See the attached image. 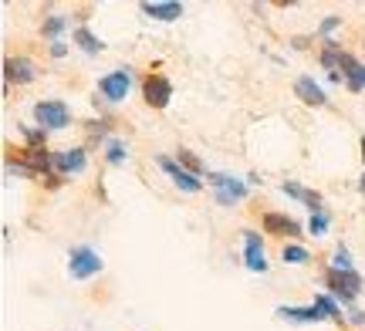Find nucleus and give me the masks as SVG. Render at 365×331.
I'll return each instance as SVG.
<instances>
[{
    "instance_id": "f257e3e1",
    "label": "nucleus",
    "mask_w": 365,
    "mask_h": 331,
    "mask_svg": "<svg viewBox=\"0 0 365 331\" xmlns=\"http://www.w3.org/2000/svg\"><path fill=\"white\" fill-rule=\"evenodd\" d=\"M325 284L331 288L335 301H341V305H355V298L362 294V278L355 270H335V267H328Z\"/></svg>"
},
{
    "instance_id": "f03ea898",
    "label": "nucleus",
    "mask_w": 365,
    "mask_h": 331,
    "mask_svg": "<svg viewBox=\"0 0 365 331\" xmlns=\"http://www.w3.org/2000/svg\"><path fill=\"white\" fill-rule=\"evenodd\" d=\"M34 119L38 125L48 132V129H68L71 125V108L61 102V98H44L34 105Z\"/></svg>"
},
{
    "instance_id": "7ed1b4c3",
    "label": "nucleus",
    "mask_w": 365,
    "mask_h": 331,
    "mask_svg": "<svg viewBox=\"0 0 365 331\" xmlns=\"http://www.w3.org/2000/svg\"><path fill=\"white\" fill-rule=\"evenodd\" d=\"M102 267H105L102 253L91 251V247H75V251H71V257H68V274H71L75 280L95 278V274H102Z\"/></svg>"
},
{
    "instance_id": "20e7f679",
    "label": "nucleus",
    "mask_w": 365,
    "mask_h": 331,
    "mask_svg": "<svg viewBox=\"0 0 365 331\" xmlns=\"http://www.w3.org/2000/svg\"><path fill=\"white\" fill-rule=\"evenodd\" d=\"M207 179H210V186H213V196H217L220 206H234L240 199H247V183H244V179L223 176V172H210Z\"/></svg>"
},
{
    "instance_id": "39448f33",
    "label": "nucleus",
    "mask_w": 365,
    "mask_h": 331,
    "mask_svg": "<svg viewBox=\"0 0 365 331\" xmlns=\"http://www.w3.org/2000/svg\"><path fill=\"white\" fill-rule=\"evenodd\" d=\"M129 88H132V71L129 68H115V71H108L105 78H98V92H102V98L105 102H112V105L125 102Z\"/></svg>"
},
{
    "instance_id": "423d86ee",
    "label": "nucleus",
    "mask_w": 365,
    "mask_h": 331,
    "mask_svg": "<svg viewBox=\"0 0 365 331\" xmlns=\"http://www.w3.org/2000/svg\"><path fill=\"white\" fill-rule=\"evenodd\" d=\"M143 98L149 108H166L173 98V81L166 78V75H159V71H153V75H145L143 78Z\"/></svg>"
},
{
    "instance_id": "0eeeda50",
    "label": "nucleus",
    "mask_w": 365,
    "mask_h": 331,
    "mask_svg": "<svg viewBox=\"0 0 365 331\" xmlns=\"http://www.w3.org/2000/svg\"><path fill=\"white\" fill-rule=\"evenodd\" d=\"M156 162H159V169H163L173 183L180 186L182 193H200V189H203V179H200V176H193V172H186L176 159H170V156H159Z\"/></svg>"
},
{
    "instance_id": "6e6552de",
    "label": "nucleus",
    "mask_w": 365,
    "mask_h": 331,
    "mask_svg": "<svg viewBox=\"0 0 365 331\" xmlns=\"http://www.w3.org/2000/svg\"><path fill=\"white\" fill-rule=\"evenodd\" d=\"M244 261H247V270H254V274L267 270V253H264V243L257 230H244Z\"/></svg>"
},
{
    "instance_id": "1a4fd4ad",
    "label": "nucleus",
    "mask_w": 365,
    "mask_h": 331,
    "mask_svg": "<svg viewBox=\"0 0 365 331\" xmlns=\"http://www.w3.org/2000/svg\"><path fill=\"white\" fill-rule=\"evenodd\" d=\"M51 166H54V176L85 172V166H88V156H85V149H61V152H51Z\"/></svg>"
},
{
    "instance_id": "9d476101",
    "label": "nucleus",
    "mask_w": 365,
    "mask_h": 331,
    "mask_svg": "<svg viewBox=\"0 0 365 331\" xmlns=\"http://www.w3.org/2000/svg\"><path fill=\"white\" fill-rule=\"evenodd\" d=\"M4 78H7V81H17V85H31V81L38 78V65H34L27 54L7 58V61H4Z\"/></svg>"
},
{
    "instance_id": "9b49d317",
    "label": "nucleus",
    "mask_w": 365,
    "mask_h": 331,
    "mask_svg": "<svg viewBox=\"0 0 365 331\" xmlns=\"http://www.w3.org/2000/svg\"><path fill=\"white\" fill-rule=\"evenodd\" d=\"M261 226L264 233H274V237H298L301 224L287 213H261Z\"/></svg>"
},
{
    "instance_id": "f8f14e48",
    "label": "nucleus",
    "mask_w": 365,
    "mask_h": 331,
    "mask_svg": "<svg viewBox=\"0 0 365 331\" xmlns=\"http://www.w3.org/2000/svg\"><path fill=\"white\" fill-rule=\"evenodd\" d=\"M294 95H298L304 105H314V108H322L328 102V95H325V88L318 85V81L312 78V75H301L298 81H294Z\"/></svg>"
},
{
    "instance_id": "ddd939ff",
    "label": "nucleus",
    "mask_w": 365,
    "mask_h": 331,
    "mask_svg": "<svg viewBox=\"0 0 365 331\" xmlns=\"http://www.w3.org/2000/svg\"><path fill=\"white\" fill-rule=\"evenodd\" d=\"M145 17H156V21H180L182 17V4L176 0H156V4H143Z\"/></svg>"
},
{
    "instance_id": "4468645a",
    "label": "nucleus",
    "mask_w": 365,
    "mask_h": 331,
    "mask_svg": "<svg viewBox=\"0 0 365 331\" xmlns=\"http://www.w3.org/2000/svg\"><path fill=\"white\" fill-rule=\"evenodd\" d=\"M277 315H281L284 321H301V325H318V321H325V315H322L314 305H308V308H287V305H281V308H277Z\"/></svg>"
},
{
    "instance_id": "2eb2a0df",
    "label": "nucleus",
    "mask_w": 365,
    "mask_h": 331,
    "mask_svg": "<svg viewBox=\"0 0 365 331\" xmlns=\"http://www.w3.org/2000/svg\"><path fill=\"white\" fill-rule=\"evenodd\" d=\"M281 189H284L287 196L301 199V203H308V210H312V213H318V210H322V193H314V189H304V186L291 183V179H287V183L281 186Z\"/></svg>"
},
{
    "instance_id": "dca6fc26",
    "label": "nucleus",
    "mask_w": 365,
    "mask_h": 331,
    "mask_svg": "<svg viewBox=\"0 0 365 331\" xmlns=\"http://www.w3.org/2000/svg\"><path fill=\"white\" fill-rule=\"evenodd\" d=\"M125 159H129V146H125L122 139H108V142H105V162H108V166H122Z\"/></svg>"
},
{
    "instance_id": "f3484780",
    "label": "nucleus",
    "mask_w": 365,
    "mask_h": 331,
    "mask_svg": "<svg viewBox=\"0 0 365 331\" xmlns=\"http://www.w3.org/2000/svg\"><path fill=\"white\" fill-rule=\"evenodd\" d=\"M314 308H318L325 318L339 321V325H341V318H345V315H341V305L335 301V298H328V294H318V298H314Z\"/></svg>"
},
{
    "instance_id": "a211bd4d",
    "label": "nucleus",
    "mask_w": 365,
    "mask_h": 331,
    "mask_svg": "<svg viewBox=\"0 0 365 331\" xmlns=\"http://www.w3.org/2000/svg\"><path fill=\"white\" fill-rule=\"evenodd\" d=\"M176 162H180L186 172H193V176H203V172H207L203 159H200L196 152H190V149H180V152H176Z\"/></svg>"
},
{
    "instance_id": "6ab92c4d",
    "label": "nucleus",
    "mask_w": 365,
    "mask_h": 331,
    "mask_svg": "<svg viewBox=\"0 0 365 331\" xmlns=\"http://www.w3.org/2000/svg\"><path fill=\"white\" fill-rule=\"evenodd\" d=\"M75 41L81 44V51H85V54H98L105 48V44L95 38V34H91L88 27H78V31H75Z\"/></svg>"
},
{
    "instance_id": "aec40b11",
    "label": "nucleus",
    "mask_w": 365,
    "mask_h": 331,
    "mask_svg": "<svg viewBox=\"0 0 365 331\" xmlns=\"http://www.w3.org/2000/svg\"><path fill=\"white\" fill-rule=\"evenodd\" d=\"M281 261H284V264H308V261H312V253L304 251V247H298V243H284Z\"/></svg>"
},
{
    "instance_id": "412c9836",
    "label": "nucleus",
    "mask_w": 365,
    "mask_h": 331,
    "mask_svg": "<svg viewBox=\"0 0 365 331\" xmlns=\"http://www.w3.org/2000/svg\"><path fill=\"white\" fill-rule=\"evenodd\" d=\"M68 24H71V21H68L65 14H51V17L44 21V34H48L51 41H58V34H61V31H65Z\"/></svg>"
},
{
    "instance_id": "4be33fe9",
    "label": "nucleus",
    "mask_w": 365,
    "mask_h": 331,
    "mask_svg": "<svg viewBox=\"0 0 365 331\" xmlns=\"http://www.w3.org/2000/svg\"><path fill=\"white\" fill-rule=\"evenodd\" d=\"M328 224H331V216H328L325 210H318V213H312V220H308V230H312L314 237H325V233H328Z\"/></svg>"
},
{
    "instance_id": "5701e85b",
    "label": "nucleus",
    "mask_w": 365,
    "mask_h": 331,
    "mask_svg": "<svg viewBox=\"0 0 365 331\" xmlns=\"http://www.w3.org/2000/svg\"><path fill=\"white\" fill-rule=\"evenodd\" d=\"M331 267H335V270H355L349 247H335V253H331Z\"/></svg>"
},
{
    "instance_id": "b1692460",
    "label": "nucleus",
    "mask_w": 365,
    "mask_h": 331,
    "mask_svg": "<svg viewBox=\"0 0 365 331\" xmlns=\"http://www.w3.org/2000/svg\"><path fill=\"white\" fill-rule=\"evenodd\" d=\"M24 132V142L31 149H44V142H48V132L44 129H21Z\"/></svg>"
},
{
    "instance_id": "393cba45",
    "label": "nucleus",
    "mask_w": 365,
    "mask_h": 331,
    "mask_svg": "<svg viewBox=\"0 0 365 331\" xmlns=\"http://www.w3.org/2000/svg\"><path fill=\"white\" fill-rule=\"evenodd\" d=\"M339 24H341V17H339V14H328L325 21H322V34H331V31H335Z\"/></svg>"
},
{
    "instance_id": "a878e982",
    "label": "nucleus",
    "mask_w": 365,
    "mask_h": 331,
    "mask_svg": "<svg viewBox=\"0 0 365 331\" xmlns=\"http://www.w3.org/2000/svg\"><path fill=\"white\" fill-rule=\"evenodd\" d=\"M88 132H91V139H102L105 132H108V122H88Z\"/></svg>"
},
{
    "instance_id": "bb28decb",
    "label": "nucleus",
    "mask_w": 365,
    "mask_h": 331,
    "mask_svg": "<svg viewBox=\"0 0 365 331\" xmlns=\"http://www.w3.org/2000/svg\"><path fill=\"white\" fill-rule=\"evenodd\" d=\"M345 318L352 321L355 328H362V325H365V311H362V308H352V311H349V315H345Z\"/></svg>"
},
{
    "instance_id": "cd10ccee",
    "label": "nucleus",
    "mask_w": 365,
    "mask_h": 331,
    "mask_svg": "<svg viewBox=\"0 0 365 331\" xmlns=\"http://www.w3.org/2000/svg\"><path fill=\"white\" fill-rule=\"evenodd\" d=\"M65 54H68L65 41H51V58H65Z\"/></svg>"
},
{
    "instance_id": "c85d7f7f",
    "label": "nucleus",
    "mask_w": 365,
    "mask_h": 331,
    "mask_svg": "<svg viewBox=\"0 0 365 331\" xmlns=\"http://www.w3.org/2000/svg\"><path fill=\"white\" fill-rule=\"evenodd\" d=\"M359 81H362V88H365V65L359 68Z\"/></svg>"
},
{
    "instance_id": "c756f323",
    "label": "nucleus",
    "mask_w": 365,
    "mask_h": 331,
    "mask_svg": "<svg viewBox=\"0 0 365 331\" xmlns=\"http://www.w3.org/2000/svg\"><path fill=\"white\" fill-rule=\"evenodd\" d=\"M359 193H365V172H362V179H359Z\"/></svg>"
},
{
    "instance_id": "7c9ffc66",
    "label": "nucleus",
    "mask_w": 365,
    "mask_h": 331,
    "mask_svg": "<svg viewBox=\"0 0 365 331\" xmlns=\"http://www.w3.org/2000/svg\"><path fill=\"white\" fill-rule=\"evenodd\" d=\"M362 162H365V139H362Z\"/></svg>"
}]
</instances>
